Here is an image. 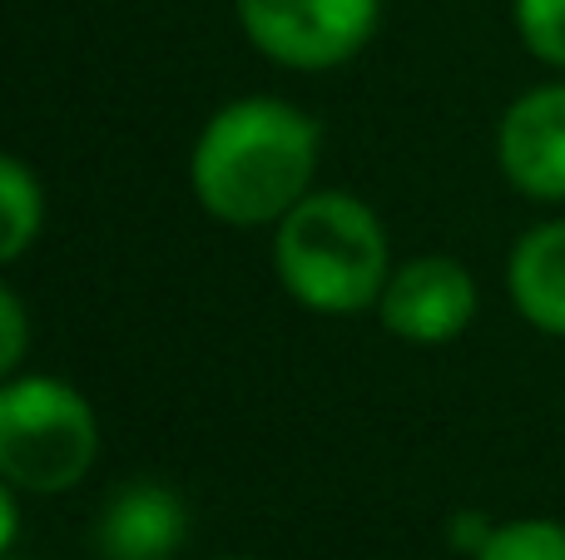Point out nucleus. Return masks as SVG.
<instances>
[{"label": "nucleus", "instance_id": "nucleus-1", "mask_svg": "<svg viewBox=\"0 0 565 560\" xmlns=\"http://www.w3.org/2000/svg\"><path fill=\"white\" fill-rule=\"evenodd\" d=\"M318 144V125L288 99H234L199 134L189 184L218 224H282L312 194Z\"/></svg>", "mask_w": 565, "mask_h": 560}, {"label": "nucleus", "instance_id": "nucleus-2", "mask_svg": "<svg viewBox=\"0 0 565 560\" xmlns=\"http://www.w3.org/2000/svg\"><path fill=\"white\" fill-rule=\"evenodd\" d=\"M278 283L312 313H358L392 278L387 228L362 198L318 189L278 224Z\"/></svg>", "mask_w": 565, "mask_h": 560}, {"label": "nucleus", "instance_id": "nucleus-3", "mask_svg": "<svg viewBox=\"0 0 565 560\" xmlns=\"http://www.w3.org/2000/svg\"><path fill=\"white\" fill-rule=\"evenodd\" d=\"M95 412L70 383L15 377V383L0 387V476L15 492H70L95 466Z\"/></svg>", "mask_w": 565, "mask_h": 560}, {"label": "nucleus", "instance_id": "nucleus-4", "mask_svg": "<svg viewBox=\"0 0 565 560\" xmlns=\"http://www.w3.org/2000/svg\"><path fill=\"white\" fill-rule=\"evenodd\" d=\"M382 0H238V25L258 55L288 69L348 65L372 40Z\"/></svg>", "mask_w": 565, "mask_h": 560}, {"label": "nucleus", "instance_id": "nucleus-5", "mask_svg": "<svg viewBox=\"0 0 565 560\" xmlns=\"http://www.w3.org/2000/svg\"><path fill=\"white\" fill-rule=\"evenodd\" d=\"M382 327L407 343H451L477 317V283L457 258H412L387 278L377 298Z\"/></svg>", "mask_w": 565, "mask_h": 560}, {"label": "nucleus", "instance_id": "nucleus-6", "mask_svg": "<svg viewBox=\"0 0 565 560\" xmlns=\"http://www.w3.org/2000/svg\"><path fill=\"white\" fill-rule=\"evenodd\" d=\"M497 164L507 184L526 198H541V204L565 198V85L526 89L501 115Z\"/></svg>", "mask_w": 565, "mask_h": 560}, {"label": "nucleus", "instance_id": "nucleus-7", "mask_svg": "<svg viewBox=\"0 0 565 560\" xmlns=\"http://www.w3.org/2000/svg\"><path fill=\"white\" fill-rule=\"evenodd\" d=\"M189 536V511L179 492L164 482H139L119 486L99 511V556L105 560H174Z\"/></svg>", "mask_w": 565, "mask_h": 560}, {"label": "nucleus", "instance_id": "nucleus-8", "mask_svg": "<svg viewBox=\"0 0 565 560\" xmlns=\"http://www.w3.org/2000/svg\"><path fill=\"white\" fill-rule=\"evenodd\" d=\"M507 288L516 313L536 333L565 337V218L536 224L516 238L507 263Z\"/></svg>", "mask_w": 565, "mask_h": 560}, {"label": "nucleus", "instance_id": "nucleus-9", "mask_svg": "<svg viewBox=\"0 0 565 560\" xmlns=\"http://www.w3.org/2000/svg\"><path fill=\"white\" fill-rule=\"evenodd\" d=\"M0 214H6L0 258L15 263V258L35 244L40 224H45V194H40V179L30 174L25 159H15V154L0 159Z\"/></svg>", "mask_w": 565, "mask_h": 560}, {"label": "nucleus", "instance_id": "nucleus-10", "mask_svg": "<svg viewBox=\"0 0 565 560\" xmlns=\"http://www.w3.org/2000/svg\"><path fill=\"white\" fill-rule=\"evenodd\" d=\"M477 560H565V526L561 521H507L491 531V541L481 546Z\"/></svg>", "mask_w": 565, "mask_h": 560}, {"label": "nucleus", "instance_id": "nucleus-11", "mask_svg": "<svg viewBox=\"0 0 565 560\" xmlns=\"http://www.w3.org/2000/svg\"><path fill=\"white\" fill-rule=\"evenodd\" d=\"M516 30L531 55L565 69V0H516Z\"/></svg>", "mask_w": 565, "mask_h": 560}, {"label": "nucleus", "instance_id": "nucleus-12", "mask_svg": "<svg viewBox=\"0 0 565 560\" xmlns=\"http://www.w3.org/2000/svg\"><path fill=\"white\" fill-rule=\"evenodd\" d=\"M30 327H25V308L10 288H0V373H15L20 357H25Z\"/></svg>", "mask_w": 565, "mask_h": 560}, {"label": "nucleus", "instance_id": "nucleus-13", "mask_svg": "<svg viewBox=\"0 0 565 560\" xmlns=\"http://www.w3.org/2000/svg\"><path fill=\"white\" fill-rule=\"evenodd\" d=\"M15 526H20V516H15V486H0V551H15Z\"/></svg>", "mask_w": 565, "mask_h": 560}, {"label": "nucleus", "instance_id": "nucleus-14", "mask_svg": "<svg viewBox=\"0 0 565 560\" xmlns=\"http://www.w3.org/2000/svg\"><path fill=\"white\" fill-rule=\"evenodd\" d=\"M218 560H248V556H218Z\"/></svg>", "mask_w": 565, "mask_h": 560}, {"label": "nucleus", "instance_id": "nucleus-15", "mask_svg": "<svg viewBox=\"0 0 565 560\" xmlns=\"http://www.w3.org/2000/svg\"><path fill=\"white\" fill-rule=\"evenodd\" d=\"M6 560H15V556H6Z\"/></svg>", "mask_w": 565, "mask_h": 560}]
</instances>
